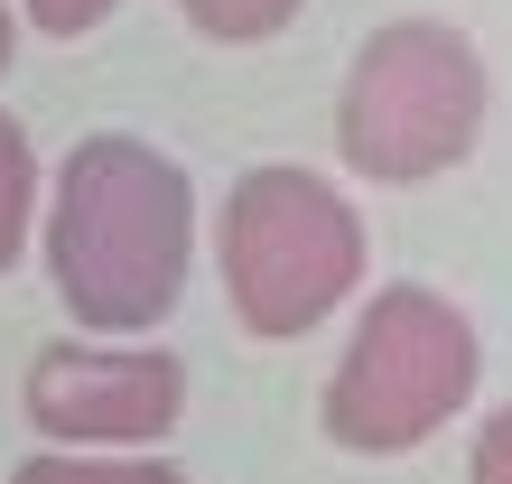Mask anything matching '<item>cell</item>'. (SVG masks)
Masks as SVG:
<instances>
[{
    "label": "cell",
    "instance_id": "6da1fadb",
    "mask_svg": "<svg viewBox=\"0 0 512 484\" xmlns=\"http://www.w3.org/2000/svg\"><path fill=\"white\" fill-rule=\"evenodd\" d=\"M38 252L84 336L131 345L149 336L196 261V187L159 140L140 131H84L47 177V215H38Z\"/></svg>",
    "mask_w": 512,
    "mask_h": 484
},
{
    "label": "cell",
    "instance_id": "30bf717a",
    "mask_svg": "<svg viewBox=\"0 0 512 484\" xmlns=\"http://www.w3.org/2000/svg\"><path fill=\"white\" fill-rule=\"evenodd\" d=\"M466 484H512V401L485 410V429H475V457H466Z\"/></svg>",
    "mask_w": 512,
    "mask_h": 484
},
{
    "label": "cell",
    "instance_id": "ba28073f",
    "mask_svg": "<svg viewBox=\"0 0 512 484\" xmlns=\"http://www.w3.org/2000/svg\"><path fill=\"white\" fill-rule=\"evenodd\" d=\"M10 484H187V475L159 457H56V447H38L10 466Z\"/></svg>",
    "mask_w": 512,
    "mask_h": 484
},
{
    "label": "cell",
    "instance_id": "7a4b0ae2",
    "mask_svg": "<svg viewBox=\"0 0 512 484\" xmlns=\"http://www.w3.org/2000/svg\"><path fill=\"white\" fill-rule=\"evenodd\" d=\"M364 215L336 177L298 168V159H261L224 187V308L243 336L261 345H298L364 289Z\"/></svg>",
    "mask_w": 512,
    "mask_h": 484
},
{
    "label": "cell",
    "instance_id": "52a82bcc",
    "mask_svg": "<svg viewBox=\"0 0 512 484\" xmlns=\"http://www.w3.org/2000/svg\"><path fill=\"white\" fill-rule=\"evenodd\" d=\"M298 10H308V0H177V19H187L196 38H215V47H261V38H280Z\"/></svg>",
    "mask_w": 512,
    "mask_h": 484
},
{
    "label": "cell",
    "instance_id": "8fae6325",
    "mask_svg": "<svg viewBox=\"0 0 512 484\" xmlns=\"http://www.w3.org/2000/svg\"><path fill=\"white\" fill-rule=\"evenodd\" d=\"M10 47H19V19H10V0H0V75H10Z\"/></svg>",
    "mask_w": 512,
    "mask_h": 484
},
{
    "label": "cell",
    "instance_id": "3957f363",
    "mask_svg": "<svg viewBox=\"0 0 512 484\" xmlns=\"http://www.w3.org/2000/svg\"><path fill=\"white\" fill-rule=\"evenodd\" d=\"M475 382H485L475 317L429 280H391L354 317L336 373L317 391V419L345 457H410L475 401Z\"/></svg>",
    "mask_w": 512,
    "mask_h": 484
},
{
    "label": "cell",
    "instance_id": "5b68a950",
    "mask_svg": "<svg viewBox=\"0 0 512 484\" xmlns=\"http://www.w3.org/2000/svg\"><path fill=\"white\" fill-rule=\"evenodd\" d=\"M187 410V363L168 345L56 336L19 373V419L56 457H149Z\"/></svg>",
    "mask_w": 512,
    "mask_h": 484
},
{
    "label": "cell",
    "instance_id": "8992f818",
    "mask_svg": "<svg viewBox=\"0 0 512 484\" xmlns=\"http://www.w3.org/2000/svg\"><path fill=\"white\" fill-rule=\"evenodd\" d=\"M38 242V149H28L19 112H0V270Z\"/></svg>",
    "mask_w": 512,
    "mask_h": 484
},
{
    "label": "cell",
    "instance_id": "277c9868",
    "mask_svg": "<svg viewBox=\"0 0 512 484\" xmlns=\"http://www.w3.org/2000/svg\"><path fill=\"white\" fill-rule=\"evenodd\" d=\"M485 56L457 19H382L345 66L336 94V159L373 187H419V177L457 168L485 140Z\"/></svg>",
    "mask_w": 512,
    "mask_h": 484
},
{
    "label": "cell",
    "instance_id": "9c48e42d",
    "mask_svg": "<svg viewBox=\"0 0 512 484\" xmlns=\"http://www.w3.org/2000/svg\"><path fill=\"white\" fill-rule=\"evenodd\" d=\"M122 0H19L10 19H28V28H47V38H84V28H103Z\"/></svg>",
    "mask_w": 512,
    "mask_h": 484
}]
</instances>
